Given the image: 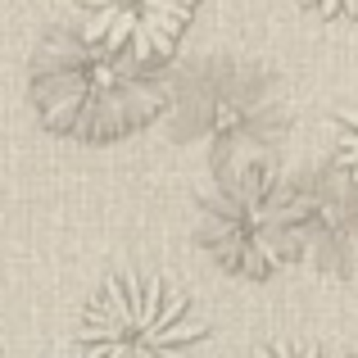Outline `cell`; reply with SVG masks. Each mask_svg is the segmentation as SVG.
<instances>
[{
    "instance_id": "5b68a950",
    "label": "cell",
    "mask_w": 358,
    "mask_h": 358,
    "mask_svg": "<svg viewBox=\"0 0 358 358\" xmlns=\"http://www.w3.org/2000/svg\"><path fill=\"white\" fill-rule=\"evenodd\" d=\"M295 204V259L317 277L358 272V186L345 168H304L290 182Z\"/></svg>"
},
{
    "instance_id": "7a4b0ae2",
    "label": "cell",
    "mask_w": 358,
    "mask_h": 358,
    "mask_svg": "<svg viewBox=\"0 0 358 358\" xmlns=\"http://www.w3.org/2000/svg\"><path fill=\"white\" fill-rule=\"evenodd\" d=\"M200 241L231 277L263 281L295 263V204L290 182L268 159L213 168L200 186Z\"/></svg>"
},
{
    "instance_id": "ba28073f",
    "label": "cell",
    "mask_w": 358,
    "mask_h": 358,
    "mask_svg": "<svg viewBox=\"0 0 358 358\" xmlns=\"http://www.w3.org/2000/svg\"><path fill=\"white\" fill-rule=\"evenodd\" d=\"M254 358H336L317 345H299V341H272V345H259Z\"/></svg>"
},
{
    "instance_id": "8992f818",
    "label": "cell",
    "mask_w": 358,
    "mask_h": 358,
    "mask_svg": "<svg viewBox=\"0 0 358 358\" xmlns=\"http://www.w3.org/2000/svg\"><path fill=\"white\" fill-rule=\"evenodd\" d=\"M200 0H78V32L131 64H159L186 36Z\"/></svg>"
},
{
    "instance_id": "3957f363",
    "label": "cell",
    "mask_w": 358,
    "mask_h": 358,
    "mask_svg": "<svg viewBox=\"0 0 358 358\" xmlns=\"http://www.w3.org/2000/svg\"><path fill=\"white\" fill-rule=\"evenodd\" d=\"M286 131L290 114L277 78L250 59L200 64L177 96V141L200 145L209 168L268 159Z\"/></svg>"
},
{
    "instance_id": "9c48e42d",
    "label": "cell",
    "mask_w": 358,
    "mask_h": 358,
    "mask_svg": "<svg viewBox=\"0 0 358 358\" xmlns=\"http://www.w3.org/2000/svg\"><path fill=\"white\" fill-rule=\"evenodd\" d=\"M322 18H358V0H299Z\"/></svg>"
},
{
    "instance_id": "30bf717a",
    "label": "cell",
    "mask_w": 358,
    "mask_h": 358,
    "mask_svg": "<svg viewBox=\"0 0 358 358\" xmlns=\"http://www.w3.org/2000/svg\"><path fill=\"white\" fill-rule=\"evenodd\" d=\"M350 354H354V358H358V341H354V350H350Z\"/></svg>"
},
{
    "instance_id": "52a82bcc",
    "label": "cell",
    "mask_w": 358,
    "mask_h": 358,
    "mask_svg": "<svg viewBox=\"0 0 358 358\" xmlns=\"http://www.w3.org/2000/svg\"><path fill=\"white\" fill-rule=\"evenodd\" d=\"M336 141H341V168L358 186V109H341L336 114Z\"/></svg>"
},
{
    "instance_id": "6da1fadb",
    "label": "cell",
    "mask_w": 358,
    "mask_h": 358,
    "mask_svg": "<svg viewBox=\"0 0 358 358\" xmlns=\"http://www.w3.org/2000/svg\"><path fill=\"white\" fill-rule=\"evenodd\" d=\"M27 96L45 127L78 141H118L164 109V91L145 64L122 59L69 27H55L41 41Z\"/></svg>"
},
{
    "instance_id": "277c9868",
    "label": "cell",
    "mask_w": 358,
    "mask_h": 358,
    "mask_svg": "<svg viewBox=\"0 0 358 358\" xmlns=\"http://www.w3.org/2000/svg\"><path fill=\"white\" fill-rule=\"evenodd\" d=\"M82 358H200L209 327L164 277L122 272L96 290L78 331Z\"/></svg>"
}]
</instances>
